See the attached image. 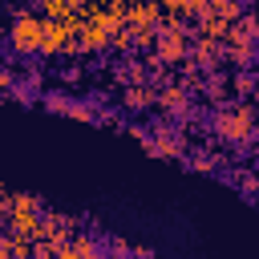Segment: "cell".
<instances>
[{
    "label": "cell",
    "mask_w": 259,
    "mask_h": 259,
    "mask_svg": "<svg viewBox=\"0 0 259 259\" xmlns=\"http://www.w3.org/2000/svg\"><path fill=\"white\" fill-rule=\"evenodd\" d=\"M40 36H45V24H40L36 16H20V20L12 24V45H16L20 53L40 49Z\"/></svg>",
    "instance_id": "1"
},
{
    "label": "cell",
    "mask_w": 259,
    "mask_h": 259,
    "mask_svg": "<svg viewBox=\"0 0 259 259\" xmlns=\"http://www.w3.org/2000/svg\"><path fill=\"white\" fill-rule=\"evenodd\" d=\"M65 36H69V32H65V24H45L40 49H45V53H53V49H61V45H65Z\"/></svg>",
    "instance_id": "2"
},
{
    "label": "cell",
    "mask_w": 259,
    "mask_h": 259,
    "mask_svg": "<svg viewBox=\"0 0 259 259\" xmlns=\"http://www.w3.org/2000/svg\"><path fill=\"white\" fill-rule=\"evenodd\" d=\"M36 206H40L36 194H16L12 198V214H36Z\"/></svg>",
    "instance_id": "3"
},
{
    "label": "cell",
    "mask_w": 259,
    "mask_h": 259,
    "mask_svg": "<svg viewBox=\"0 0 259 259\" xmlns=\"http://www.w3.org/2000/svg\"><path fill=\"white\" fill-rule=\"evenodd\" d=\"M73 255H77V259H93V255H97V243H93V239H77V243H73Z\"/></svg>",
    "instance_id": "4"
},
{
    "label": "cell",
    "mask_w": 259,
    "mask_h": 259,
    "mask_svg": "<svg viewBox=\"0 0 259 259\" xmlns=\"http://www.w3.org/2000/svg\"><path fill=\"white\" fill-rule=\"evenodd\" d=\"M134 259H154V255L150 251H134Z\"/></svg>",
    "instance_id": "5"
},
{
    "label": "cell",
    "mask_w": 259,
    "mask_h": 259,
    "mask_svg": "<svg viewBox=\"0 0 259 259\" xmlns=\"http://www.w3.org/2000/svg\"><path fill=\"white\" fill-rule=\"evenodd\" d=\"M0 202H4V186H0Z\"/></svg>",
    "instance_id": "6"
},
{
    "label": "cell",
    "mask_w": 259,
    "mask_h": 259,
    "mask_svg": "<svg viewBox=\"0 0 259 259\" xmlns=\"http://www.w3.org/2000/svg\"><path fill=\"white\" fill-rule=\"evenodd\" d=\"M0 243H4V235H0Z\"/></svg>",
    "instance_id": "7"
}]
</instances>
